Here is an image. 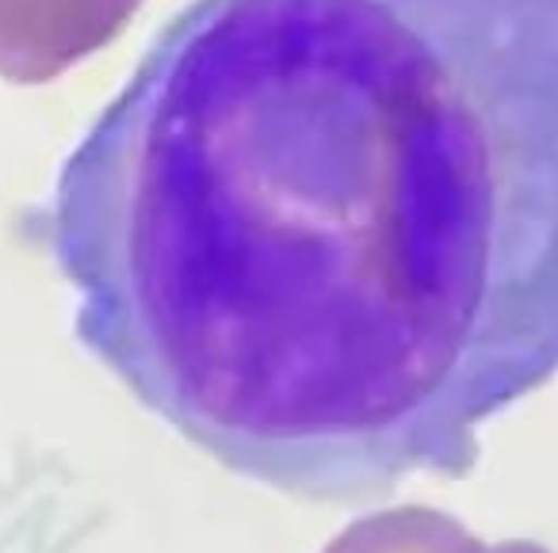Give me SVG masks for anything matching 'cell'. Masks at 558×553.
<instances>
[{"label":"cell","mask_w":558,"mask_h":553,"mask_svg":"<svg viewBox=\"0 0 558 553\" xmlns=\"http://www.w3.org/2000/svg\"><path fill=\"white\" fill-rule=\"evenodd\" d=\"M39 233L81 344L230 474H466L558 374V0H187Z\"/></svg>","instance_id":"cell-1"}]
</instances>
